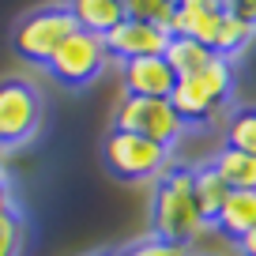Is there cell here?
Here are the masks:
<instances>
[{
    "label": "cell",
    "instance_id": "6da1fadb",
    "mask_svg": "<svg viewBox=\"0 0 256 256\" xmlns=\"http://www.w3.org/2000/svg\"><path fill=\"white\" fill-rule=\"evenodd\" d=\"M204 230H211V222L200 215L196 196H192V170H166L158 177L151 200V234L154 238L177 241V245H192Z\"/></svg>",
    "mask_w": 256,
    "mask_h": 256
},
{
    "label": "cell",
    "instance_id": "7a4b0ae2",
    "mask_svg": "<svg viewBox=\"0 0 256 256\" xmlns=\"http://www.w3.org/2000/svg\"><path fill=\"white\" fill-rule=\"evenodd\" d=\"M234 94V60L226 56H211L196 76H181L170 90V106L184 124H204L211 120L222 102H230Z\"/></svg>",
    "mask_w": 256,
    "mask_h": 256
},
{
    "label": "cell",
    "instance_id": "3957f363",
    "mask_svg": "<svg viewBox=\"0 0 256 256\" xmlns=\"http://www.w3.org/2000/svg\"><path fill=\"white\" fill-rule=\"evenodd\" d=\"M113 132H132V136H144L151 144L174 151L184 140L188 124L174 113L170 98H132V94H124V102L113 110Z\"/></svg>",
    "mask_w": 256,
    "mask_h": 256
},
{
    "label": "cell",
    "instance_id": "277c9868",
    "mask_svg": "<svg viewBox=\"0 0 256 256\" xmlns=\"http://www.w3.org/2000/svg\"><path fill=\"white\" fill-rule=\"evenodd\" d=\"M76 30H80V26H76L68 4H49V8L30 12V16L16 26L12 46H16V53L23 56V60H30V64H49V56H53L64 42L72 38Z\"/></svg>",
    "mask_w": 256,
    "mask_h": 256
},
{
    "label": "cell",
    "instance_id": "5b68a950",
    "mask_svg": "<svg viewBox=\"0 0 256 256\" xmlns=\"http://www.w3.org/2000/svg\"><path fill=\"white\" fill-rule=\"evenodd\" d=\"M106 166L120 181H151L170 170V151L132 132H110L106 136Z\"/></svg>",
    "mask_w": 256,
    "mask_h": 256
},
{
    "label": "cell",
    "instance_id": "8992f818",
    "mask_svg": "<svg viewBox=\"0 0 256 256\" xmlns=\"http://www.w3.org/2000/svg\"><path fill=\"white\" fill-rule=\"evenodd\" d=\"M42 128V94L26 80H0V147H23Z\"/></svg>",
    "mask_w": 256,
    "mask_h": 256
},
{
    "label": "cell",
    "instance_id": "52a82bcc",
    "mask_svg": "<svg viewBox=\"0 0 256 256\" xmlns=\"http://www.w3.org/2000/svg\"><path fill=\"white\" fill-rule=\"evenodd\" d=\"M106 64H110V53H106L102 34L76 30L72 38L49 56L46 68L53 72V80L64 83V87H87V83H94L98 76H102Z\"/></svg>",
    "mask_w": 256,
    "mask_h": 256
},
{
    "label": "cell",
    "instance_id": "ba28073f",
    "mask_svg": "<svg viewBox=\"0 0 256 256\" xmlns=\"http://www.w3.org/2000/svg\"><path fill=\"white\" fill-rule=\"evenodd\" d=\"M170 38L174 34L158 30L154 23H144V19H120L117 26H113L110 34H106V53H110V60H140V56H162L170 46Z\"/></svg>",
    "mask_w": 256,
    "mask_h": 256
},
{
    "label": "cell",
    "instance_id": "9c48e42d",
    "mask_svg": "<svg viewBox=\"0 0 256 256\" xmlns=\"http://www.w3.org/2000/svg\"><path fill=\"white\" fill-rule=\"evenodd\" d=\"M177 76L162 56H140L124 64V90L132 98H170Z\"/></svg>",
    "mask_w": 256,
    "mask_h": 256
},
{
    "label": "cell",
    "instance_id": "30bf717a",
    "mask_svg": "<svg viewBox=\"0 0 256 256\" xmlns=\"http://www.w3.org/2000/svg\"><path fill=\"white\" fill-rule=\"evenodd\" d=\"M211 230L226 234V238H234V241H241L245 234H252V230H256V192H248V188L230 192V196H226V204L218 208Z\"/></svg>",
    "mask_w": 256,
    "mask_h": 256
},
{
    "label": "cell",
    "instance_id": "8fae6325",
    "mask_svg": "<svg viewBox=\"0 0 256 256\" xmlns=\"http://www.w3.org/2000/svg\"><path fill=\"white\" fill-rule=\"evenodd\" d=\"M68 12H72V19H76L80 30L102 34V38L124 19V4H120V0H72Z\"/></svg>",
    "mask_w": 256,
    "mask_h": 256
},
{
    "label": "cell",
    "instance_id": "7c38bea8",
    "mask_svg": "<svg viewBox=\"0 0 256 256\" xmlns=\"http://www.w3.org/2000/svg\"><path fill=\"white\" fill-rule=\"evenodd\" d=\"M192 196H196V208H200V215L208 218V222H215L218 208H222L226 196H230V184L218 177V170L211 166V162H204V166L192 170Z\"/></svg>",
    "mask_w": 256,
    "mask_h": 256
},
{
    "label": "cell",
    "instance_id": "4fadbf2b",
    "mask_svg": "<svg viewBox=\"0 0 256 256\" xmlns=\"http://www.w3.org/2000/svg\"><path fill=\"white\" fill-rule=\"evenodd\" d=\"M211 56H215V53H211L208 46L184 38V34H174V38H170V46H166V53H162V60H166L170 72L181 80V76H196L204 64L211 60Z\"/></svg>",
    "mask_w": 256,
    "mask_h": 256
},
{
    "label": "cell",
    "instance_id": "5bb4252c",
    "mask_svg": "<svg viewBox=\"0 0 256 256\" xmlns=\"http://www.w3.org/2000/svg\"><path fill=\"white\" fill-rule=\"evenodd\" d=\"M211 166L218 170V177H222L226 184H230V192H256V154H245V151H234V147H222L218 151V158L211 162Z\"/></svg>",
    "mask_w": 256,
    "mask_h": 256
},
{
    "label": "cell",
    "instance_id": "9a60e30c",
    "mask_svg": "<svg viewBox=\"0 0 256 256\" xmlns=\"http://www.w3.org/2000/svg\"><path fill=\"white\" fill-rule=\"evenodd\" d=\"M222 26V8H184L177 12V34L200 42V46H215V34Z\"/></svg>",
    "mask_w": 256,
    "mask_h": 256
},
{
    "label": "cell",
    "instance_id": "2e32d148",
    "mask_svg": "<svg viewBox=\"0 0 256 256\" xmlns=\"http://www.w3.org/2000/svg\"><path fill=\"white\" fill-rule=\"evenodd\" d=\"M252 42H256V26L252 23H241V19H234V16H226V12H222V26H218V34H215L211 53L234 60V56H241Z\"/></svg>",
    "mask_w": 256,
    "mask_h": 256
},
{
    "label": "cell",
    "instance_id": "e0dca14e",
    "mask_svg": "<svg viewBox=\"0 0 256 256\" xmlns=\"http://www.w3.org/2000/svg\"><path fill=\"white\" fill-rule=\"evenodd\" d=\"M120 4H124L128 19H144L166 34H177V12H181L177 0H120Z\"/></svg>",
    "mask_w": 256,
    "mask_h": 256
},
{
    "label": "cell",
    "instance_id": "ac0fdd59",
    "mask_svg": "<svg viewBox=\"0 0 256 256\" xmlns=\"http://www.w3.org/2000/svg\"><path fill=\"white\" fill-rule=\"evenodd\" d=\"M226 147L256 154V106H245V110H238L230 117V124H226Z\"/></svg>",
    "mask_w": 256,
    "mask_h": 256
},
{
    "label": "cell",
    "instance_id": "d6986e66",
    "mask_svg": "<svg viewBox=\"0 0 256 256\" xmlns=\"http://www.w3.org/2000/svg\"><path fill=\"white\" fill-rule=\"evenodd\" d=\"M23 238H26V226L16 208L8 215H0V256H19L23 252Z\"/></svg>",
    "mask_w": 256,
    "mask_h": 256
},
{
    "label": "cell",
    "instance_id": "ffe728a7",
    "mask_svg": "<svg viewBox=\"0 0 256 256\" xmlns=\"http://www.w3.org/2000/svg\"><path fill=\"white\" fill-rule=\"evenodd\" d=\"M117 256H192V245H177V241H166V238H154L151 234V238L128 245Z\"/></svg>",
    "mask_w": 256,
    "mask_h": 256
},
{
    "label": "cell",
    "instance_id": "44dd1931",
    "mask_svg": "<svg viewBox=\"0 0 256 256\" xmlns=\"http://www.w3.org/2000/svg\"><path fill=\"white\" fill-rule=\"evenodd\" d=\"M222 12L241 23H252L256 26V0H222Z\"/></svg>",
    "mask_w": 256,
    "mask_h": 256
},
{
    "label": "cell",
    "instance_id": "7402d4cb",
    "mask_svg": "<svg viewBox=\"0 0 256 256\" xmlns=\"http://www.w3.org/2000/svg\"><path fill=\"white\" fill-rule=\"evenodd\" d=\"M12 208H16V204H12V188H8V181L0 177V215H8Z\"/></svg>",
    "mask_w": 256,
    "mask_h": 256
},
{
    "label": "cell",
    "instance_id": "603a6c76",
    "mask_svg": "<svg viewBox=\"0 0 256 256\" xmlns=\"http://www.w3.org/2000/svg\"><path fill=\"white\" fill-rule=\"evenodd\" d=\"M238 252H241V256H256V230L245 234V238L238 241Z\"/></svg>",
    "mask_w": 256,
    "mask_h": 256
},
{
    "label": "cell",
    "instance_id": "cb8c5ba5",
    "mask_svg": "<svg viewBox=\"0 0 256 256\" xmlns=\"http://www.w3.org/2000/svg\"><path fill=\"white\" fill-rule=\"evenodd\" d=\"M184 8H222V0H177Z\"/></svg>",
    "mask_w": 256,
    "mask_h": 256
},
{
    "label": "cell",
    "instance_id": "d4e9b609",
    "mask_svg": "<svg viewBox=\"0 0 256 256\" xmlns=\"http://www.w3.org/2000/svg\"><path fill=\"white\" fill-rule=\"evenodd\" d=\"M0 177H4V158H0Z\"/></svg>",
    "mask_w": 256,
    "mask_h": 256
}]
</instances>
